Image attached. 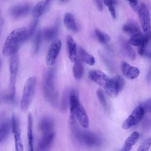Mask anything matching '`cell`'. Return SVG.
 Wrapping results in <instances>:
<instances>
[{
  "mask_svg": "<svg viewBox=\"0 0 151 151\" xmlns=\"http://www.w3.org/2000/svg\"><path fill=\"white\" fill-rule=\"evenodd\" d=\"M76 123L77 122H70L71 133L75 139L79 143L87 146L92 147L99 145L100 138L97 134L79 129Z\"/></svg>",
  "mask_w": 151,
  "mask_h": 151,
  "instance_id": "277c9868",
  "label": "cell"
},
{
  "mask_svg": "<svg viewBox=\"0 0 151 151\" xmlns=\"http://www.w3.org/2000/svg\"><path fill=\"white\" fill-rule=\"evenodd\" d=\"M84 73V67L80 58L77 57L74 62L73 67V74L75 79L80 80L83 77Z\"/></svg>",
  "mask_w": 151,
  "mask_h": 151,
  "instance_id": "cb8c5ba5",
  "label": "cell"
},
{
  "mask_svg": "<svg viewBox=\"0 0 151 151\" xmlns=\"http://www.w3.org/2000/svg\"><path fill=\"white\" fill-rule=\"evenodd\" d=\"M1 28H0V35H1Z\"/></svg>",
  "mask_w": 151,
  "mask_h": 151,
  "instance_id": "60d3db41",
  "label": "cell"
},
{
  "mask_svg": "<svg viewBox=\"0 0 151 151\" xmlns=\"http://www.w3.org/2000/svg\"><path fill=\"white\" fill-rule=\"evenodd\" d=\"M11 130V120L9 119H5L0 122V144L6 139Z\"/></svg>",
  "mask_w": 151,
  "mask_h": 151,
  "instance_id": "d6986e66",
  "label": "cell"
},
{
  "mask_svg": "<svg viewBox=\"0 0 151 151\" xmlns=\"http://www.w3.org/2000/svg\"><path fill=\"white\" fill-rule=\"evenodd\" d=\"M19 58L17 54L11 57L9 61V91L4 96V100L8 103H14L15 96V83L19 68Z\"/></svg>",
  "mask_w": 151,
  "mask_h": 151,
  "instance_id": "5b68a950",
  "label": "cell"
},
{
  "mask_svg": "<svg viewBox=\"0 0 151 151\" xmlns=\"http://www.w3.org/2000/svg\"><path fill=\"white\" fill-rule=\"evenodd\" d=\"M151 146V137L146 139L140 146L138 151H147Z\"/></svg>",
  "mask_w": 151,
  "mask_h": 151,
  "instance_id": "e575fe53",
  "label": "cell"
},
{
  "mask_svg": "<svg viewBox=\"0 0 151 151\" xmlns=\"http://www.w3.org/2000/svg\"><path fill=\"white\" fill-rule=\"evenodd\" d=\"M139 106L143 108L145 113L150 112L151 111V98L142 102Z\"/></svg>",
  "mask_w": 151,
  "mask_h": 151,
  "instance_id": "d590c367",
  "label": "cell"
},
{
  "mask_svg": "<svg viewBox=\"0 0 151 151\" xmlns=\"http://www.w3.org/2000/svg\"><path fill=\"white\" fill-rule=\"evenodd\" d=\"M97 96L99 99V100L100 101V103L102 104V106L104 108H107V104L106 99V97L104 96V94L103 91L101 89H98L97 91Z\"/></svg>",
  "mask_w": 151,
  "mask_h": 151,
  "instance_id": "836d02e7",
  "label": "cell"
},
{
  "mask_svg": "<svg viewBox=\"0 0 151 151\" xmlns=\"http://www.w3.org/2000/svg\"><path fill=\"white\" fill-rule=\"evenodd\" d=\"M28 30L25 27L18 28L12 31L6 37L2 47V54L5 57L17 54L25 41L27 40Z\"/></svg>",
  "mask_w": 151,
  "mask_h": 151,
  "instance_id": "7a4b0ae2",
  "label": "cell"
},
{
  "mask_svg": "<svg viewBox=\"0 0 151 151\" xmlns=\"http://www.w3.org/2000/svg\"><path fill=\"white\" fill-rule=\"evenodd\" d=\"M58 27L57 25H54L45 28L42 33V35L46 41H50L55 40L58 35Z\"/></svg>",
  "mask_w": 151,
  "mask_h": 151,
  "instance_id": "7402d4cb",
  "label": "cell"
},
{
  "mask_svg": "<svg viewBox=\"0 0 151 151\" xmlns=\"http://www.w3.org/2000/svg\"><path fill=\"white\" fill-rule=\"evenodd\" d=\"M95 1V3L96 5V6L97 8V9L100 11H101L103 10V4L102 2L101 1V0H94Z\"/></svg>",
  "mask_w": 151,
  "mask_h": 151,
  "instance_id": "74e56055",
  "label": "cell"
},
{
  "mask_svg": "<svg viewBox=\"0 0 151 151\" xmlns=\"http://www.w3.org/2000/svg\"><path fill=\"white\" fill-rule=\"evenodd\" d=\"M78 51L79 58L81 59V61L90 65H93L95 64L96 61L94 57L92 55L87 52L84 48L79 47Z\"/></svg>",
  "mask_w": 151,
  "mask_h": 151,
  "instance_id": "d4e9b609",
  "label": "cell"
},
{
  "mask_svg": "<svg viewBox=\"0 0 151 151\" xmlns=\"http://www.w3.org/2000/svg\"><path fill=\"white\" fill-rule=\"evenodd\" d=\"M70 90L69 89H67L63 93L61 103V109L63 111L67 110L68 107H69Z\"/></svg>",
  "mask_w": 151,
  "mask_h": 151,
  "instance_id": "83f0119b",
  "label": "cell"
},
{
  "mask_svg": "<svg viewBox=\"0 0 151 151\" xmlns=\"http://www.w3.org/2000/svg\"><path fill=\"white\" fill-rule=\"evenodd\" d=\"M125 85V81L120 76H115L109 79L104 89L107 94L111 97L118 96Z\"/></svg>",
  "mask_w": 151,
  "mask_h": 151,
  "instance_id": "ba28073f",
  "label": "cell"
},
{
  "mask_svg": "<svg viewBox=\"0 0 151 151\" xmlns=\"http://www.w3.org/2000/svg\"><path fill=\"white\" fill-rule=\"evenodd\" d=\"M36 78L35 77H29L24 84L20 101V108L22 111H26L31 104L34 96Z\"/></svg>",
  "mask_w": 151,
  "mask_h": 151,
  "instance_id": "8992f818",
  "label": "cell"
},
{
  "mask_svg": "<svg viewBox=\"0 0 151 151\" xmlns=\"http://www.w3.org/2000/svg\"><path fill=\"white\" fill-rule=\"evenodd\" d=\"M149 41L145 37L144 34H142L140 31L132 35L130 39L128 40V43L130 45L133 46L139 47L143 44H147Z\"/></svg>",
  "mask_w": 151,
  "mask_h": 151,
  "instance_id": "ac0fdd59",
  "label": "cell"
},
{
  "mask_svg": "<svg viewBox=\"0 0 151 151\" xmlns=\"http://www.w3.org/2000/svg\"><path fill=\"white\" fill-rule=\"evenodd\" d=\"M4 115H5V113L4 112H1V113H0V122H1V119L3 118V117L4 116Z\"/></svg>",
  "mask_w": 151,
  "mask_h": 151,
  "instance_id": "ab89813d",
  "label": "cell"
},
{
  "mask_svg": "<svg viewBox=\"0 0 151 151\" xmlns=\"http://www.w3.org/2000/svg\"><path fill=\"white\" fill-rule=\"evenodd\" d=\"M38 22V19H35L30 24L29 28L28 29V35H27V40L30 39L34 34L35 32V29Z\"/></svg>",
  "mask_w": 151,
  "mask_h": 151,
  "instance_id": "d6a6232c",
  "label": "cell"
},
{
  "mask_svg": "<svg viewBox=\"0 0 151 151\" xmlns=\"http://www.w3.org/2000/svg\"><path fill=\"white\" fill-rule=\"evenodd\" d=\"M129 1V3L132 7V8L135 11H137L139 9L137 7V0H127Z\"/></svg>",
  "mask_w": 151,
  "mask_h": 151,
  "instance_id": "8d00e7d4",
  "label": "cell"
},
{
  "mask_svg": "<svg viewBox=\"0 0 151 151\" xmlns=\"http://www.w3.org/2000/svg\"><path fill=\"white\" fill-rule=\"evenodd\" d=\"M94 32H95V34H96V36L97 38L98 41L100 43L106 44L110 41V36L108 34H107L106 33L103 32L101 30L97 29V28L95 29Z\"/></svg>",
  "mask_w": 151,
  "mask_h": 151,
  "instance_id": "f1b7e54d",
  "label": "cell"
},
{
  "mask_svg": "<svg viewBox=\"0 0 151 151\" xmlns=\"http://www.w3.org/2000/svg\"><path fill=\"white\" fill-rule=\"evenodd\" d=\"M47 9L45 4V0L39 2L32 9V16L35 19H38L41 17Z\"/></svg>",
  "mask_w": 151,
  "mask_h": 151,
  "instance_id": "484cf974",
  "label": "cell"
},
{
  "mask_svg": "<svg viewBox=\"0 0 151 151\" xmlns=\"http://www.w3.org/2000/svg\"><path fill=\"white\" fill-rule=\"evenodd\" d=\"M55 70L50 68L45 73L43 79V93L45 100L53 107L58 106V93L55 88Z\"/></svg>",
  "mask_w": 151,
  "mask_h": 151,
  "instance_id": "3957f363",
  "label": "cell"
},
{
  "mask_svg": "<svg viewBox=\"0 0 151 151\" xmlns=\"http://www.w3.org/2000/svg\"><path fill=\"white\" fill-rule=\"evenodd\" d=\"M11 130L14 135L15 146L16 150L22 151L24 146L21 138V132L18 120L15 114H12L11 120Z\"/></svg>",
  "mask_w": 151,
  "mask_h": 151,
  "instance_id": "8fae6325",
  "label": "cell"
},
{
  "mask_svg": "<svg viewBox=\"0 0 151 151\" xmlns=\"http://www.w3.org/2000/svg\"><path fill=\"white\" fill-rule=\"evenodd\" d=\"M90 80L104 88L106 86L109 78L103 71L99 70H90L88 73Z\"/></svg>",
  "mask_w": 151,
  "mask_h": 151,
  "instance_id": "7c38bea8",
  "label": "cell"
},
{
  "mask_svg": "<svg viewBox=\"0 0 151 151\" xmlns=\"http://www.w3.org/2000/svg\"><path fill=\"white\" fill-rule=\"evenodd\" d=\"M54 136V131L42 134V136L38 143L37 150L38 151L48 150L53 142Z\"/></svg>",
  "mask_w": 151,
  "mask_h": 151,
  "instance_id": "4fadbf2b",
  "label": "cell"
},
{
  "mask_svg": "<svg viewBox=\"0 0 151 151\" xmlns=\"http://www.w3.org/2000/svg\"><path fill=\"white\" fill-rule=\"evenodd\" d=\"M140 22L145 37L150 41L151 40L150 17L148 8L143 3L141 4L138 9Z\"/></svg>",
  "mask_w": 151,
  "mask_h": 151,
  "instance_id": "52a82bcc",
  "label": "cell"
},
{
  "mask_svg": "<svg viewBox=\"0 0 151 151\" xmlns=\"http://www.w3.org/2000/svg\"><path fill=\"white\" fill-rule=\"evenodd\" d=\"M145 113L143 108L139 106L135 108L129 116L124 121L122 124L123 129H128L139 123Z\"/></svg>",
  "mask_w": 151,
  "mask_h": 151,
  "instance_id": "30bf717a",
  "label": "cell"
},
{
  "mask_svg": "<svg viewBox=\"0 0 151 151\" xmlns=\"http://www.w3.org/2000/svg\"><path fill=\"white\" fill-rule=\"evenodd\" d=\"M123 30L124 32L131 35L140 32L139 26L133 21H129L126 22L123 27Z\"/></svg>",
  "mask_w": 151,
  "mask_h": 151,
  "instance_id": "4316f807",
  "label": "cell"
},
{
  "mask_svg": "<svg viewBox=\"0 0 151 151\" xmlns=\"http://www.w3.org/2000/svg\"><path fill=\"white\" fill-rule=\"evenodd\" d=\"M1 60H0V67H1Z\"/></svg>",
  "mask_w": 151,
  "mask_h": 151,
  "instance_id": "7bdbcfd3",
  "label": "cell"
},
{
  "mask_svg": "<svg viewBox=\"0 0 151 151\" xmlns=\"http://www.w3.org/2000/svg\"><path fill=\"white\" fill-rule=\"evenodd\" d=\"M121 67L123 74L129 79L136 78L140 74V70L138 68L132 66L124 61L122 63Z\"/></svg>",
  "mask_w": 151,
  "mask_h": 151,
  "instance_id": "5bb4252c",
  "label": "cell"
},
{
  "mask_svg": "<svg viewBox=\"0 0 151 151\" xmlns=\"http://www.w3.org/2000/svg\"><path fill=\"white\" fill-rule=\"evenodd\" d=\"M52 1L53 0H45V5H46L47 9L48 8L49 6L50 5V4Z\"/></svg>",
  "mask_w": 151,
  "mask_h": 151,
  "instance_id": "f35d334b",
  "label": "cell"
},
{
  "mask_svg": "<svg viewBox=\"0 0 151 151\" xmlns=\"http://www.w3.org/2000/svg\"><path fill=\"white\" fill-rule=\"evenodd\" d=\"M31 9L29 4H24L17 6L11 9V15L15 18H19L27 15Z\"/></svg>",
  "mask_w": 151,
  "mask_h": 151,
  "instance_id": "e0dca14e",
  "label": "cell"
},
{
  "mask_svg": "<svg viewBox=\"0 0 151 151\" xmlns=\"http://www.w3.org/2000/svg\"><path fill=\"white\" fill-rule=\"evenodd\" d=\"M32 116L31 113L28 114L27 121V137L28 150L32 151L34 150L33 141V130H32Z\"/></svg>",
  "mask_w": 151,
  "mask_h": 151,
  "instance_id": "44dd1931",
  "label": "cell"
},
{
  "mask_svg": "<svg viewBox=\"0 0 151 151\" xmlns=\"http://www.w3.org/2000/svg\"><path fill=\"white\" fill-rule=\"evenodd\" d=\"M64 24L65 27L73 32L78 31V27L76 24L74 16L70 13H65L64 17Z\"/></svg>",
  "mask_w": 151,
  "mask_h": 151,
  "instance_id": "603a6c76",
  "label": "cell"
},
{
  "mask_svg": "<svg viewBox=\"0 0 151 151\" xmlns=\"http://www.w3.org/2000/svg\"><path fill=\"white\" fill-rule=\"evenodd\" d=\"M42 35L40 31L37 32L36 34L34 36V41H33V52L34 54H37L40 48L41 38Z\"/></svg>",
  "mask_w": 151,
  "mask_h": 151,
  "instance_id": "f546056e",
  "label": "cell"
},
{
  "mask_svg": "<svg viewBox=\"0 0 151 151\" xmlns=\"http://www.w3.org/2000/svg\"><path fill=\"white\" fill-rule=\"evenodd\" d=\"M61 47L62 42L60 39L57 38L52 41L48 50L45 59L46 63L48 66H52L55 64Z\"/></svg>",
  "mask_w": 151,
  "mask_h": 151,
  "instance_id": "9c48e42d",
  "label": "cell"
},
{
  "mask_svg": "<svg viewBox=\"0 0 151 151\" xmlns=\"http://www.w3.org/2000/svg\"><path fill=\"white\" fill-rule=\"evenodd\" d=\"M123 50L124 52L132 60L135 59L136 58V53L134 51V50L131 47L130 45V44L127 42H123L122 45Z\"/></svg>",
  "mask_w": 151,
  "mask_h": 151,
  "instance_id": "4dcf8cb0",
  "label": "cell"
},
{
  "mask_svg": "<svg viewBox=\"0 0 151 151\" xmlns=\"http://www.w3.org/2000/svg\"><path fill=\"white\" fill-rule=\"evenodd\" d=\"M61 1H62V2H64L65 1H66V0H60Z\"/></svg>",
  "mask_w": 151,
  "mask_h": 151,
  "instance_id": "b9f144b4",
  "label": "cell"
},
{
  "mask_svg": "<svg viewBox=\"0 0 151 151\" xmlns=\"http://www.w3.org/2000/svg\"><path fill=\"white\" fill-rule=\"evenodd\" d=\"M140 134L137 132H133L126 139L124 145L122 149V151H129L132 149L133 145H134L137 140H139Z\"/></svg>",
  "mask_w": 151,
  "mask_h": 151,
  "instance_id": "ffe728a7",
  "label": "cell"
},
{
  "mask_svg": "<svg viewBox=\"0 0 151 151\" xmlns=\"http://www.w3.org/2000/svg\"><path fill=\"white\" fill-rule=\"evenodd\" d=\"M104 4L108 7L109 11L113 19H116V10L114 8V4H116V1L115 0H103Z\"/></svg>",
  "mask_w": 151,
  "mask_h": 151,
  "instance_id": "1f68e13d",
  "label": "cell"
},
{
  "mask_svg": "<svg viewBox=\"0 0 151 151\" xmlns=\"http://www.w3.org/2000/svg\"><path fill=\"white\" fill-rule=\"evenodd\" d=\"M54 123L52 118L49 116H45L41 119L38 123V129L44 134L53 131Z\"/></svg>",
  "mask_w": 151,
  "mask_h": 151,
  "instance_id": "2e32d148",
  "label": "cell"
},
{
  "mask_svg": "<svg viewBox=\"0 0 151 151\" xmlns=\"http://www.w3.org/2000/svg\"><path fill=\"white\" fill-rule=\"evenodd\" d=\"M69 109L70 122L77 121L81 127L85 129H88L89 119L84 108L80 103L78 91L75 88L70 90Z\"/></svg>",
  "mask_w": 151,
  "mask_h": 151,
  "instance_id": "6da1fadb",
  "label": "cell"
},
{
  "mask_svg": "<svg viewBox=\"0 0 151 151\" xmlns=\"http://www.w3.org/2000/svg\"><path fill=\"white\" fill-rule=\"evenodd\" d=\"M66 44L68 57L70 61L74 63L77 58V47L75 40L71 35H68L67 37Z\"/></svg>",
  "mask_w": 151,
  "mask_h": 151,
  "instance_id": "9a60e30c",
  "label": "cell"
}]
</instances>
